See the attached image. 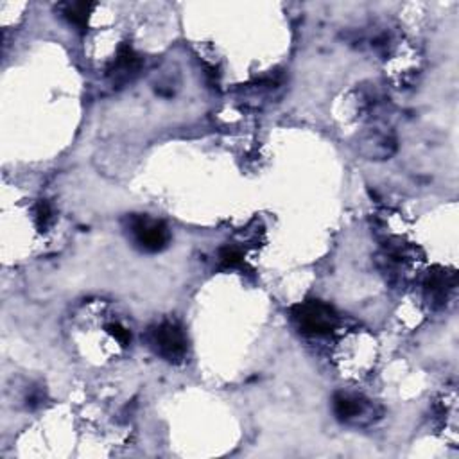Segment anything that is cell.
Instances as JSON below:
<instances>
[{
	"mask_svg": "<svg viewBox=\"0 0 459 459\" xmlns=\"http://www.w3.org/2000/svg\"><path fill=\"white\" fill-rule=\"evenodd\" d=\"M425 289L427 296H429V300H431L432 303H436V301L441 303V301H445V298H447V278H445V275H432V277H429V280H427Z\"/></svg>",
	"mask_w": 459,
	"mask_h": 459,
	"instance_id": "7",
	"label": "cell"
},
{
	"mask_svg": "<svg viewBox=\"0 0 459 459\" xmlns=\"http://www.w3.org/2000/svg\"><path fill=\"white\" fill-rule=\"evenodd\" d=\"M108 332H110L122 346H128L131 343L130 330H126L122 325H118V323H111V325H108Z\"/></svg>",
	"mask_w": 459,
	"mask_h": 459,
	"instance_id": "10",
	"label": "cell"
},
{
	"mask_svg": "<svg viewBox=\"0 0 459 459\" xmlns=\"http://www.w3.org/2000/svg\"><path fill=\"white\" fill-rule=\"evenodd\" d=\"M364 411V402L359 397H352L346 393H338L334 397V413L339 420H354Z\"/></svg>",
	"mask_w": 459,
	"mask_h": 459,
	"instance_id": "5",
	"label": "cell"
},
{
	"mask_svg": "<svg viewBox=\"0 0 459 459\" xmlns=\"http://www.w3.org/2000/svg\"><path fill=\"white\" fill-rule=\"evenodd\" d=\"M92 9H94V4H90V2H74L65 8V18L76 27L85 29L88 25Z\"/></svg>",
	"mask_w": 459,
	"mask_h": 459,
	"instance_id": "6",
	"label": "cell"
},
{
	"mask_svg": "<svg viewBox=\"0 0 459 459\" xmlns=\"http://www.w3.org/2000/svg\"><path fill=\"white\" fill-rule=\"evenodd\" d=\"M147 343L155 354L169 362H181L187 355V338L181 327L174 321H163L151 327L147 332Z\"/></svg>",
	"mask_w": 459,
	"mask_h": 459,
	"instance_id": "1",
	"label": "cell"
},
{
	"mask_svg": "<svg viewBox=\"0 0 459 459\" xmlns=\"http://www.w3.org/2000/svg\"><path fill=\"white\" fill-rule=\"evenodd\" d=\"M53 221V208L47 201H40L36 207V224L40 230H45Z\"/></svg>",
	"mask_w": 459,
	"mask_h": 459,
	"instance_id": "9",
	"label": "cell"
},
{
	"mask_svg": "<svg viewBox=\"0 0 459 459\" xmlns=\"http://www.w3.org/2000/svg\"><path fill=\"white\" fill-rule=\"evenodd\" d=\"M128 230L135 244L147 253L162 252L171 240V232L167 224L163 221L151 219L149 216H131L128 219Z\"/></svg>",
	"mask_w": 459,
	"mask_h": 459,
	"instance_id": "3",
	"label": "cell"
},
{
	"mask_svg": "<svg viewBox=\"0 0 459 459\" xmlns=\"http://www.w3.org/2000/svg\"><path fill=\"white\" fill-rule=\"evenodd\" d=\"M219 259L224 266L232 268V266L239 264L240 260L244 259V255H242V252H240V248H237V246H230V244H228V246L221 248Z\"/></svg>",
	"mask_w": 459,
	"mask_h": 459,
	"instance_id": "8",
	"label": "cell"
},
{
	"mask_svg": "<svg viewBox=\"0 0 459 459\" xmlns=\"http://www.w3.org/2000/svg\"><path fill=\"white\" fill-rule=\"evenodd\" d=\"M139 69H140L139 54L135 53L131 47H122V49L118 50L117 57H115L110 74L114 76L115 83H126L130 81L133 76L139 74Z\"/></svg>",
	"mask_w": 459,
	"mask_h": 459,
	"instance_id": "4",
	"label": "cell"
},
{
	"mask_svg": "<svg viewBox=\"0 0 459 459\" xmlns=\"http://www.w3.org/2000/svg\"><path fill=\"white\" fill-rule=\"evenodd\" d=\"M300 330L309 336H327L338 325V314L323 301H305L293 309Z\"/></svg>",
	"mask_w": 459,
	"mask_h": 459,
	"instance_id": "2",
	"label": "cell"
}]
</instances>
